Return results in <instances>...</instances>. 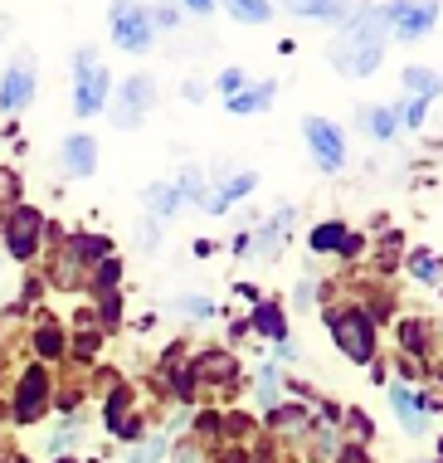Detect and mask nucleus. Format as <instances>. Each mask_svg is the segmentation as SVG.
Instances as JSON below:
<instances>
[{"instance_id": "29", "label": "nucleus", "mask_w": 443, "mask_h": 463, "mask_svg": "<svg viewBox=\"0 0 443 463\" xmlns=\"http://www.w3.org/2000/svg\"><path fill=\"white\" fill-rule=\"evenodd\" d=\"M59 346H63V336H59L54 327H44V332H40V352H44V356H54Z\"/></svg>"}, {"instance_id": "4", "label": "nucleus", "mask_w": 443, "mask_h": 463, "mask_svg": "<svg viewBox=\"0 0 443 463\" xmlns=\"http://www.w3.org/2000/svg\"><path fill=\"white\" fill-rule=\"evenodd\" d=\"M103 108H108V73L93 54H79V64H73V112L93 118Z\"/></svg>"}, {"instance_id": "14", "label": "nucleus", "mask_w": 443, "mask_h": 463, "mask_svg": "<svg viewBox=\"0 0 443 463\" xmlns=\"http://www.w3.org/2000/svg\"><path fill=\"white\" fill-rule=\"evenodd\" d=\"M44 371H24L20 381V395H15V415L20 420H40V405H44Z\"/></svg>"}, {"instance_id": "18", "label": "nucleus", "mask_w": 443, "mask_h": 463, "mask_svg": "<svg viewBox=\"0 0 443 463\" xmlns=\"http://www.w3.org/2000/svg\"><path fill=\"white\" fill-rule=\"evenodd\" d=\"M361 128L375 137V142H395L400 122H395V108H365L361 112Z\"/></svg>"}, {"instance_id": "31", "label": "nucleus", "mask_w": 443, "mask_h": 463, "mask_svg": "<svg viewBox=\"0 0 443 463\" xmlns=\"http://www.w3.org/2000/svg\"><path fill=\"white\" fill-rule=\"evenodd\" d=\"M151 20H161V30H171L175 20H181V10H171V5H161V10H146Z\"/></svg>"}, {"instance_id": "32", "label": "nucleus", "mask_w": 443, "mask_h": 463, "mask_svg": "<svg viewBox=\"0 0 443 463\" xmlns=\"http://www.w3.org/2000/svg\"><path fill=\"white\" fill-rule=\"evenodd\" d=\"M438 454H443V439H438Z\"/></svg>"}, {"instance_id": "12", "label": "nucleus", "mask_w": 443, "mask_h": 463, "mask_svg": "<svg viewBox=\"0 0 443 463\" xmlns=\"http://www.w3.org/2000/svg\"><path fill=\"white\" fill-rule=\"evenodd\" d=\"M63 171H73V176H93L98 171V142L93 137H69L63 142Z\"/></svg>"}, {"instance_id": "10", "label": "nucleus", "mask_w": 443, "mask_h": 463, "mask_svg": "<svg viewBox=\"0 0 443 463\" xmlns=\"http://www.w3.org/2000/svg\"><path fill=\"white\" fill-rule=\"evenodd\" d=\"M249 327L259 332V336H269V342H283V336H287V312H283V303H278V298H259V303H253Z\"/></svg>"}, {"instance_id": "16", "label": "nucleus", "mask_w": 443, "mask_h": 463, "mask_svg": "<svg viewBox=\"0 0 443 463\" xmlns=\"http://www.w3.org/2000/svg\"><path fill=\"white\" fill-rule=\"evenodd\" d=\"M273 93H278V83H273V79H263V83H253V89H239V93H234L224 108H230V112H239V118H244V112H263V108H269V98H273Z\"/></svg>"}, {"instance_id": "15", "label": "nucleus", "mask_w": 443, "mask_h": 463, "mask_svg": "<svg viewBox=\"0 0 443 463\" xmlns=\"http://www.w3.org/2000/svg\"><path fill=\"white\" fill-rule=\"evenodd\" d=\"M253 185H259V176H253V171H239V176H230L214 195H205V210H214V215H220V210H230L239 195H249Z\"/></svg>"}, {"instance_id": "21", "label": "nucleus", "mask_w": 443, "mask_h": 463, "mask_svg": "<svg viewBox=\"0 0 443 463\" xmlns=\"http://www.w3.org/2000/svg\"><path fill=\"white\" fill-rule=\"evenodd\" d=\"M400 346H404V356H424L429 352V327H424V322L419 317H404L400 322Z\"/></svg>"}, {"instance_id": "9", "label": "nucleus", "mask_w": 443, "mask_h": 463, "mask_svg": "<svg viewBox=\"0 0 443 463\" xmlns=\"http://www.w3.org/2000/svg\"><path fill=\"white\" fill-rule=\"evenodd\" d=\"M30 98H34V69L30 64H15V69L5 73V83H0V108L20 112V108H30Z\"/></svg>"}, {"instance_id": "3", "label": "nucleus", "mask_w": 443, "mask_h": 463, "mask_svg": "<svg viewBox=\"0 0 443 463\" xmlns=\"http://www.w3.org/2000/svg\"><path fill=\"white\" fill-rule=\"evenodd\" d=\"M302 137H307V152L316 161V171L336 176V171L346 166V132H341L332 118H307L302 122Z\"/></svg>"}, {"instance_id": "13", "label": "nucleus", "mask_w": 443, "mask_h": 463, "mask_svg": "<svg viewBox=\"0 0 443 463\" xmlns=\"http://www.w3.org/2000/svg\"><path fill=\"white\" fill-rule=\"evenodd\" d=\"M400 83L410 89V98H419V103H434V98H443V79L434 69H424V64H410L400 73Z\"/></svg>"}, {"instance_id": "30", "label": "nucleus", "mask_w": 443, "mask_h": 463, "mask_svg": "<svg viewBox=\"0 0 443 463\" xmlns=\"http://www.w3.org/2000/svg\"><path fill=\"white\" fill-rule=\"evenodd\" d=\"M336 463H371V454H365L361 444H351V449H341V454H336Z\"/></svg>"}, {"instance_id": "17", "label": "nucleus", "mask_w": 443, "mask_h": 463, "mask_svg": "<svg viewBox=\"0 0 443 463\" xmlns=\"http://www.w3.org/2000/svg\"><path fill=\"white\" fill-rule=\"evenodd\" d=\"M410 279H419V283H443V259L434 254V249H410Z\"/></svg>"}, {"instance_id": "26", "label": "nucleus", "mask_w": 443, "mask_h": 463, "mask_svg": "<svg viewBox=\"0 0 443 463\" xmlns=\"http://www.w3.org/2000/svg\"><path fill=\"white\" fill-rule=\"evenodd\" d=\"M293 10L297 15H312V20H346V5H307V0H302Z\"/></svg>"}, {"instance_id": "27", "label": "nucleus", "mask_w": 443, "mask_h": 463, "mask_svg": "<svg viewBox=\"0 0 443 463\" xmlns=\"http://www.w3.org/2000/svg\"><path fill=\"white\" fill-rule=\"evenodd\" d=\"M161 454H166V439H151V444L142 449V454H132V463H156Z\"/></svg>"}, {"instance_id": "22", "label": "nucleus", "mask_w": 443, "mask_h": 463, "mask_svg": "<svg viewBox=\"0 0 443 463\" xmlns=\"http://www.w3.org/2000/svg\"><path fill=\"white\" fill-rule=\"evenodd\" d=\"M230 15H234V20H269L273 5H263V0H234Z\"/></svg>"}, {"instance_id": "28", "label": "nucleus", "mask_w": 443, "mask_h": 463, "mask_svg": "<svg viewBox=\"0 0 443 463\" xmlns=\"http://www.w3.org/2000/svg\"><path fill=\"white\" fill-rule=\"evenodd\" d=\"M220 89H224V93L234 98L239 89H244V73H239V69H224V73H220Z\"/></svg>"}, {"instance_id": "19", "label": "nucleus", "mask_w": 443, "mask_h": 463, "mask_svg": "<svg viewBox=\"0 0 443 463\" xmlns=\"http://www.w3.org/2000/svg\"><path fill=\"white\" fill-rule=\"evenodd\" d=\"M146 205H151V220L175 215V205H181V185H151V191H146Z\"/></svg>"}, {"instance_id": "2", "label": "nucleus", "mask_w": 443, "mask_h": 463, "mask_svg": "<svg viewBox=\"0 0 443 463\" xmlns=\"http://www.w3.org/2000/svg\"><path fill=\"white\" fill-rule=\"evenodd\" d=\"M326 327H332V342L341 346V356L356 361V366H371L375 361V317L365 307H326L322 312Z\"/></svg>"}, {"instance_id": "1", "label": "nucleus", "mask_w": 443, "mask_h": 463, "mask_svg": "<svg viewBox=\"0 0 443 463\" xmlns=\"http://www.w3.org/2000/svg\"><path fill=\"white\" fill-rule=\"evenodd\" d=\"M380 20V5L365 10L361 20H346L341 24V44L332 49V69L341 79H365V73L380 69V59H385V24Z\"/></svg>"}, {"instance_id": "25", "label": "nucleus", "mask_w": 443, "mask_h": 463, "mask_svg": "<svg viewBox=\"0 0 443 463\" xmlns=\"http://www.w3.org/2000/svg\"><path fill=\"white\" fill-rule=\"evenodd\" d=\"M273 400H278V371L263 366V371H259V405L273 410Z\"/></svg>"}, {"instance_id": "8", "label": "nucleus", "mask_w": 443, "mask_h": 463, "mask_svg": "<svg viewBox=\"0 0 443 463\" xmlns=\"http://www.w3.org/2000/svg\"><path fill=\"white\" fill-rule=\"evenodd\" d=\"M385 20H395V34L400 40H424L438 20V5H380Z\"/></svg>"}, {"instance_id": "7", "label": "nucleus", "mask_w": 443, "mask_h": 463, "mask_svg": "<svg viewBox=\"0 0 443 463\" xmlns=\"http://www.w3.org/2000/svg\"><path fill=\"white\" fill-rule=\"evenodd\" d=\"M151 15L146 10H118L112 15V40H118V49H127V54H142V49L151 44Z\"/></svg>"}, {"instance_id": "20", "label": "nucleus", "mask_w": 443, "mask_h": 463, "mask_svg": "<svg viewBox=\"0 0 443 463\" xmlns=\"http://www.w3.org/2000/svg\"><path fill=\"white\" fill-rule=\"evenodd\" d=\"M341 244H346V224H341V220L316 224V230H312V249H316V254H341Z\"/></svg>"}, {"instance_id": "33", "label": "nucleus", "mask_w": 443, "mask_h": 463, "mask_svg": "<svg viewBox=\"0 0 443 463\" xmlns=\"http://www.w3.org/2000/svg\"><path fill=\"white\" fill-rule=\"evenodd\" d=\"M59 463H69V458H59Z\"/></svg>"}, {"instance_id": "5", "label": "nucleus", "mask_w": 443, "mask_h": 463, "mask_svg": "<svg viewBox=\"0 0 443 463\" xmlns=\"http://www.w3.org/2000/svg\"><path fill=\"white\" fill-rule=\"evenodd\" d=\"M151 108V79H127L118 89V108H108L112 128H132V122H142Z\"/></svg>"}, {"instance_id": "11", "label": "nucleus", "mask_w": 443, "mask_h": 463, "mask_svg": "<svg viewBox=\"0 0 443 463\" xmlns=\"http://www.w3.org/2000/svg\"><path fill=\"white\" fill-rule=\"evenodd\" d=\"M34 234H40V215H34V210H15V215H10V234H5L10 254L30 259L34 254Z\"/></svg>"}, {"instance_id": "23", "label": "nucleus", "mask_w": 443, "mask_h": 463, "mask_svg": "<svg viewBox=\"0 0 443 463\" xmlns=\"http://www.w3.org/2000/svg\"><path fill=\"white\" fill-rule=\"evenodd\" d=\"M424 112H429V103H419V98H410V103H400V108H395V122H400V128H419V122H424Z\"/></svg>"}, {"instance_id": "6", "label": "nucleus", "mask_w": 443, "mask_h": 463, "mask_svg": "<svg viewBox=\"0 0 443 463\" xmlns=\"http://www.w3.org/2000/svg\"><path fill=\"white\" fill-rule=\"evenodd\" d=\"M390 405H395L400 430L410 434V439H419V434L429 430V400L419 391H410V385H390Z\"/></svg>"}, {"instance_id": "24", "label": "nucleus", "mask_w": 443, "mask_h": 463, "mask_svg": "<svg viewBox=\"0 0 443 463\" xmlns=\"http://www.w3.org/2000/svg\"><path fill=\"white\" fill-rule=\"evenodd\" d=\"M175 307H181V312H190V317H214V303H210L205 293H185Z\"/></svg>"}]
</instances>
